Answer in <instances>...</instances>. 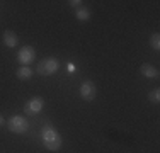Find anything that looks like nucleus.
Wrapping results in <instances>:
<instances>
[{"label":"nucleus","instance_id":"1","mask_svg":"<svg viewBox=\"0 0 160 153\" xmlns=\"http://www.w3.org/2000/svg\"><path fill=\"white\" fill-rule=\"evenodd\" d=\"M41 140H43V145L46 146V150H49V151H58L63 143L60 133L51 124H46L41 129Z\"/></svg>","mask_w":160,"mask_h":153},{"label":"nucleus","instance_id":"2","mask_svg":"<svg viewBox=\"0 0 160 153\" xmlns=\"http://www.w3.org/2000/svg\"><path fill=\"white\" fill-rule=\"evenodd\" d=\"M58 68H60V61L56 58H53V56H48V58L41 60L38 63V73L43 76H49V75L56 73Z\"/></svg>","mask_w":160,"mask_h":153},{"label":"nucleus","instance_id":"3","mask_svg":"<svg viewBox=\"0 0 160 153\" xmlns=\"http://www.w3.org/2000/svg\"><path fill=\"white\" fill-rule=\"evenodd\" d=\"M7 128L10 133H16V135H24L29 129V122L24 116H12L7 121Z\"/></svg>","mask_w":160,"mask_h":153},{"label":"nucleus","instance_id":"4","mask_svg":"<svg viewBox=\"0 0 160 153\" xmlns=\"http://www.w3.org/2000/svg\"><path fill=\"white\" fill-rule=\"evenodd\" d=\"M34 58H36V49L32 46H22L17 51V60L19 63H22L24 67H28L29 63H32Z\"/></svg>","mask_w":160,"mask_h":153},{"label":"nucleus","instance_id":"5","mask_svg":"<svg viewBox=\"0 0 160 153\" xmlns=\"http://www.w3.org/2000/svg\"><path fill=\"white\" fill-rule=\"evenodd\" d=\"M80 95H82V99H85V101H94L97 95V87L96 83L92 82V80H85V82H82V85H80Z\"/></svg>","mask_w":160,"mask_h":153},{"label":"nucleus","instance_id":"6","mask_svg":"<svg viewBox=\"0 0 160 153\" xmlns=\"http://www.w3.org/2000/svg\"><path fill=\"white\" fill-rule=\"evenodd\" d=\"M43 107H44V99L43 97H32L31 101L24 106V111L28 114H38V112H41Z\"/></svg>","mask_w":160,"mask_h":153},{"label":"nucleus","instance_id":"7","mask_svg":"<svg viewBox=\"0 0 160 153\" xmlns=\"http://www.w3.org/2000/svg\"><path fill=\"white\" fill-rule=\"evenodd\" d=\"M3 44L7 46V48H16L17 43H19V37H17V34L14 32V31H9L7 29L5 32H3Z\"/></svg>","mask_w":160,"mask_h":153},{"label":"nucleus","instance_id":"8","mask_svg":"<svg viewBox=\"0 0 160 153\" xmlns=\"http://www.w3.org/2000/svg\"><path fill=\"white\" fill-rule=\"evenodd\" d=\"M140 72H142V75L145 76V78H157V76H158V70L153 67V65H150V63L142 65Z\"/></svg>","mask_w":160,"mask_h":153},{"label":"nucleus","instance_id":"9","mask_svg":"<svg viewBox=\"0 0 160 153\" xmlns=\"http://www.w3.org/2000/svg\"><path fill=\"white\" fill-rule=\"evenodd\" d=\"M16 75H17L19 80H29V78L32 76V70H31L29 67H21V68L16 72Z\"/></svg>","mask_w":160,"mask_h":153},{"label":"nucleus","instance_id":"10","mask_svg":"<svg viewBox=\"0 0 160 153\" xmlns=\"http://www.w3.org/2000/svg\"><path fill=\"white\" fill-rule=\"evenodd\" d=\"M77 19L78 21H82V22H85V21H89L90 19V10L87 9V7H78L77 9Z\"/></svg>","mask_w":160,"mask_h":153},{"label":"nucleus","instance_id":"11","mask_svg":"<svg viewBox=\"0 0 160 153\" xmlns=\"http://www.w3.org/2000/svg\"><path fill=\"white\" fill-rule=\"evenodd\" d=\"M150 46L155 49V51H158V49H160V34L158 32H153L150 36Z\"/></svg>","mask_w":160,"mask_h":153},{"label":"nucleus","instance_id":"12","mask_svg":"<svg viewBox=\"0 0 160 153\" xmlns=\"http://www.w3.org/2000/svg\"><path fill=\"white\" fill-rule=\"evenodd\" d=\"M148 99H150V102H153V104H158L160 102V89H153L148 94Z\"/></svg>","mask_w":160,"mask_h":153},{"label":"nucleus","instance_id":"13","mask_svg":"<svg viewBox=\"0 0 160 153\" xmlns=\"http://www.w3.org/2000/svg\"><path fill=\"white\" fill-rule=\"evenodd\" d=\"M68 5H72V7H75V9H78V7H82V2H80V0H70V2H68Z\"/></svg>","mask_w":160,"mask_h":153},{"label":"nucleus","instance_id":"14","mask_svg":"<svg viewBox=\"0 0 160 153\" xmlns=\"http://www.w3.org/2000/svg\"><path fill=\"white\" fill-rule=\"evenodd\" d=\"M67 70L70 72V73H73V72H75V65H73V63H68V65H67Z\"/></svg>","mask_w":160,"mask_h":153},{"label":"nucleus","instance_id":"15","mask_svg":"<svg viewBox=\"0 0 160 153\" xmlns=\"http://www.w3.org/2000/svg\"><path fill=\"white\" fill-rule=\"evenodd\" d=\"M3 122H5V121H3V117H2V114H0V126H3Z\"/></svg>","mask_w":160,"mask_h":153}]
</instances>
